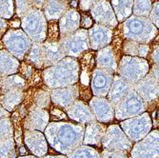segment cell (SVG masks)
Masks as SVG:
<instances>
[{
    "mask_svg": "<svg viewBox=\"0 0 159 158\" xmlns=\"http://www.w3.org/2000/svg\"><path fill=\"white\" fill-rule=\"evenodd\" d=\"M44 131L50 145L65 155L82 145L85 126L69 122H52L47 125Z\"/></svg>",
    "mask_w": 159,
    "mask_h": 158,
    "instance_id": "obj_1",
    "label": "cell"
},
{
    "mask_svg": "<svg viewBox=\"0 0 159 158\" xmlns=\"http://www.w3.org/2000/svg\"><path fill=\"white\" fill-rule=\"evenodd\" d=\"M80 66L75 57L65 56L54 65L44 69L43 80L50 89L68 87L79 81Z\"/></svg>",
    "mask_w": 159,
    "mask_h": 158,
    "instance_id": "obj_2",
    "label": "cell"
},
{
    "mask_svg": "<svg viewBox=\"0 0 159 158\" xmlns=\"http://www.w3.org/2000/svg\"><path fill=\"white\" fill-rule=\"evenodd\" d=\"M66 55L58 41H44L33 43L24 59L31 66L38 70L51 67L64 58Z\"/></svg>",
    "mask_w": 159,
    "mask_h": 158,
    "instance_id": "obj_3",
    "label": "cell"
},
{
    "mask_svg": "<svg viewBox=\"0 0 159 158\" xmlns=\"http://www.w3.org/2000/svg\"><path fill=\"white\" fill-rule=\"evenodd\" d=\"M122 33L125 39L149 44L158 34V28L148 16H131L123 21Z\"/></svg>",
    "mask_w": 159,
    "mask_h": 158,
    "instance_id": "obj_4",
    "label": "cell"
},
{
    "mask_svg": "<svg viewBox=\"0 0 159 158\" xmlns=\"http://www.w3.org/2000/svg\"><path fill=\"white\" fill-rule=\"evenodd\" d=\"M22 30L33 43H42L47 38L48 23L41 9H33L21 17Z\"/></svg>",
    "mask_w": 159,
    "mask_h": 158,
    "instance_id": "obj_5",
    "label": "cell"
},
{
    "mask_svg": "<svg viewBox=\"0 0 159 158\" xmlns=\"http://www.w3.org/2000/svg\"><path fill=\"white\" fill-rule=\"evenodd\" d=\"M149 70L150 64L145 58L124 55L118 62L116 73L134 85L145 76L149 73Z\"/></svg>",
    "mask_w": 159,
    "mask_h": 158,
    "instance_id": "obj_6",
    "label": "cell"
},
{
    "mask_svg": "<svg viewBox=\"0 0 159 158\" xmlns=\"http://www.w3.org/2000/svg\"><path fill=\"white\" fill-rule=\"evenodd\" d=\"M59 43L66 56L78 58L90 49L88 31L78 29L67 35L60 36Z\"/></svg>",
    "mask_w": 159,
    "mask_h": 158,
    "instance_id": "obj_7",
    "label": "cell"
},
{
    "mask_svg": "<svg viewBox=\"0 0 159 158\" xmlns=\"http://www.w3.org/2000/svg\"><path fill=\"white\" fill-rule=\"evenodd\" d=\"M2 44L6 50L18 60H23L33 42L23 30L11 29L2 36Z\"/></svg>",
    "mask_w": 159,
    "mask_h": 158,
    "instance_id": "obj_8",
    "label": "cell"
},
{
    "mask_svg": "<svg viewBox=\"0 0 159 158\" xmlns=\"http://www.w3.org/2000/svg\"><path fill=\"white\" fill-rule=\"evenodd\" d=\"M147 110V104L138 93L133 90L126 97L114 106V117L118 120H125L145 112Z\"/></svg>",
    "mask_w": 159,
    "mask_h": 158,
    "instance_id": "obj_9",
    "label": "cell"
},
{
    "mask_svg": "<svg viewBox=\"0 0 159 158\" xmlns=\"http://www.w3.org/2000/svg\"><path fill=\"white\" fill-rule=\"evenodd\" d=\"M122 131L131 141L137 142L145 137L152 130V119L150 114L143 112L132 118L125 119L120 124Z\"/></svg>",
    "mask_w": 159,
    "mask_h": 158,
    "instance_id": "obj_10",
    "label": "cell"
},
{
    "mask_svg": "<svg viewBox=\"0 0 159 158\" xmlns=\"http://www.w3.org/2000/svg\"><path fill=\"white\" fill-rule=\"evenodd\" d=\"M101 144L108 151H128L133 147L132 141L117 125H111L106 129Z\"/></svg>",
    "mask_w": 159,
    "mask_h": 158,
    "instance_id": "obj_11",
    "label": "cell"
},
{
    "mask_svg": "<svg viewBox=\"0 0 159 158\" xmlns=\"http://www.w3.org/2000/svg\"><path fill=\"white\" fill-rule=\"evenodd\" d=\"M90 11L93 20L97 24L107 26L111 29L118 25L117 18L109 0H95Z\"/></svg>",
    "mask_w": 159,
    "mask_h": 158,
    "instance_id": "obj_12",
    "label": "cell"
},
{
    "mask_svg": "<svg viewBox=\"0 0 159 158\" xmlns=\"http://www.w3.org/2000/svg\"><path fill=\"white\" fill-rule=\"evenodd\" d=\"M158 131L149 133L134 146L132 158H158Z\"/></svg>",
    "mask_w": 159,
    "mask_h": 158,
    "instance_id": "obj_13",
    "label": "cell"
},
{
    "mask_svg": "<svg viewBox=\"0 0 159 158\" xmlns=\"http://www.w3.org/2000/svg\"><path fill=\"white\" fill-rule=\"evenodd\" d=\"M134 90L138 93V95L147 105L152 103L156 101L158 98V78L148 73L142 79L134 84Z\"/></svg>",
    "mask_w": 159,
    "mask_h": 158,
    "instance_id": "obj_14",
    "label": "cell"
},
{
    "mask_svg": "<svg viewBox=\"0 0 159 158\" xmlns=\"http://www.w3.org/2000/svg\"><path fill=\"white\" fill-rule=\"evenodd\" d=\"M112 35V29L97 23L93 24L88 31L89 46L93 51H98L111 44Z\"/></svg>",
    "mask_w": 159,
    "mask_h": 158,
    "instance_id": "obj_15",
    "label": "cell"
},
{
    "mask_svg": "<svg viewBox=\"0 0 159 158\" xmlns=\"http://www.w3.org/2000/svg\"><path fill=\"white\" fill-rule=\"evenodd\" d=\"M50 95L51 101L56 107L66 110L75 100H77L79 96V88L76 84H74L68 87L52 89Z\"/></svg>",
    "mask_w": 159,
    "mask_h": 158,
    "instance_id": "obj_16",
    "label": "cell"
},
{
    "mask_svg": "<svg viewBox=\"0 0 159 158\" xmlns=\"http://www.w3.org/2000/svg\"><path fill=\"white\" fill-rule=\"evenodd\" d=\"M113 79V74L96 68L93 70L91 79V89L94 96L106 97Z\"/></svg>",
    "mask_w": 159,
    "mask_h": 158,
    "instance_id": "obj_17",
    "label": "cell"
},
{
    "mask_svg": "<svg viewBox=\"0 0 159 158\" xmlns=\"http://www.w3.org/2000/svg\"><path fill=\"white\" fill-rule=\"evenodd\" d=\"M90 108L92 109L95 119L101 123H109L114 118V106L106 97L94 96L91 98Z\"/></svg>",
    "mask_w": 159,
    "mask_h": 158,
    "instance_id": "obj_18",
    "label": "cell"
},
{
    "mask_svg": "<svg viewBox=\"0 0 159 158\" xmlns=\"http://www.w3.org/2000/svg\"><path fill=\"white\" fill-rule=\"evenodd\" d=\"M133 90H134V85L132 83L127 81L119 74H116L113 75L111 85L106 97L113 106H116Z\"/></svg>",
    "mask_w": 159,
    "mask_h": 158,
    "instance_id": "obj_19",
    "label": "cell"
},
{
    "mask_svg": "<svg viewBox=\"0 0 159 158\" xmlns=\"http://www.w3.org/2000/svg\"><path fill=\"white\" fill-rule=\"evenodd\" d=\"M69 117L80 124H89L96 121L94 114L88 104L83 102L82 100L75 101L66 109Z\"/></svg>",
    "mask_w": 159,
    "mask_h": 158,
    "instance_id": "obj_20",
    "label": "cell"
},
{
    "mask_svg": "<svg viewBox=\"0 0 159 158\" xmlns=\"http://www.w3.org/2000/svg\"><path fill=\"white\" fill-rule=\"evenodd\" d=\"M50 114L45 109L34 106L26 116L24 127L25 130L43 132L49 124Z\"/></svg>",
    "mask_w": 159,
    "mask_h": 158,
    "instance_id": "obj_21",
    "label": "cell"
},
{
    "mask_svg": "<svg viewBox=\"0 0 159 158\" xmlns=\"http://www.w3.org/2000/svg\"><path fill=\"white\" fill-rule=\"evenodd\" d=\"M24 141L27 147L36 156L42 157L48 151V144L42 132L25 130Z\"/></svg>",
    "mask_w": 159,
    "mask_h": 158,
    "instance_id": "obj_22",
    "label": "cell"
},
{
    "mask_svg": "<svg viewBox=\"0 0 159 158\" xmlns=\"http://www.w3.org/2000/svg\"><path fill=\"white\" fill-rule=\"evenodd\" d=\"M118 60L112 46L108 45L97 51L96 53V68L105 70L111 74L117 71Z\"/></svg>",
    "mask_w": 159,
    "mask_h": 158,
    "instance_id": "obj_23",
    "label": "cell"
},
{
    "mask_svg": "<svg viewBox=\"0 0 159 158\" xmlns=\"http://www.w3.org/2000/svg\"><path fill=\"white\" fill-rule=\"evenodd\" d=\"M58 20V29L60 36L67 35L79 29L80 13L75 8L68 9L67 11Z\"/></svg>",
    "mask_w": 159,
    "mask_h": 158,
    "instance_id": "obj_24",
    "label": "cell"
},
{
    "mask_svg": "<svg viewBox=\"0 0 159 158\" xmlns=\"http://www.w3.org/2000/svg\"><path fill=\"white\" fill-rule=\"evenodd\" d=\"M70 9L68 0H45L42 11L47 21L58 20Z\"/></svg>",
    "mask_w": 159,
    "mask_h": 158,
    "instance_id": "obj_25",
    "label": "cell"
},
{
    "mask_svg": "<svg viewBox=\"0 0 159 158\" xmlns=\"http://www.w3.org/2000/svg\"><path fill=\"white\" fill-rule=\"evenodd\" d=\"M105 131H106V127L101 122L93 121L89 123L84 131V135H83L84 145L100 146Z\"/></svg>",
    "mask_w": 159,
    "mask_h": 158,
    "instance_id": "obj_26",
    "label": "cell"
},
{
    "mask_svg": "<svg viewBox=\"0 0 159 158\" xmlns=\"http://www.w3.org/2000/svg\"><path fill=\"white\" fill-rule=\"evenodd\" d=\"M20 63L7 50H0V76L14 74L18 71Z\"/></svg>",
    "mask_w": 159,
    "mask_h": 158,
    "instance_id": "obj_27",
    "label": "cell"
},
{
    "mask_svg": "<svg viewBox=\"0 0 159 158\" xmlns=\"http://www.w3.org/2000/svg\"><path fill=\"white\" fill-rule=\"evenodd\" d=\"M24 98V91L11 90L0 92V105L7 111L11 112L16 110Z\"/></svg>",
    "mask_w": 159,
    "mask_h": 158,
    "instance_id": "obj_28",
    "label": "cell"
},
{
    "mask_svg": "<svg viewBox=\"0 0 159 158\" xmlns=\"http://www.w3.org/2000/svg\"><path fill=\"white\" fill-rule=\"evenodd\" d=\"M111 5L118 23L123 22L132 16L134 0H111Z\"/></svg>",
    "mask_w": 159,
    "mask_h": 158,
    "instance_id": "obj_29",
    "label": "cell"
},
{
    "mask_svg": "<svg viewBox=\"0 0 159 158\" xmlns=\"http://www.w3.org/2000/svg\"><path fill=\"white\" fill-rule=\"evenodd\" d=\"M123 51L126 55L146 58L150 52V47L148 44H143V43L136 41L125 39L123 43Z\"/></svg>",
    "mask_w": 159,
    "mask_h": 158,
    "instance_id": "obj_30",
    "label": "cell"
},
{
    "mask_svg": "<svg viewBox=\"0 0 159 158\" xmlns=\"http://www.w3.org/2000/svg\"><path fill=\"white\" fill-rule=\"evenodd\" d=\"M27 87H28V84H27L25 77L14 74L2 77L0 92H6V91H11V90L25 91Z\"/></svg>",
    "mask_w": 159,
    "mask_h": 158,
    "instance_id": "obj_31",
    "label": "cell"
},
{
    "mask_svg": "<svg viewBox=\"0 0 159 158\" xmlns=\"http://www.w3.org/2000/svg\"><path fill=\"white\" fill-rule=\"evenodd\" d=\"M14 2L16 16L21 18L29 11L33 9H42L45 0H14Z\"/></svg>",
    "mask_w": 159,
    "mask_h": 158,
    "instance_id": "obj_32",
    "label": "cell"
},
{
    "mask_svg": "<svg viewBox=\"0 0 159 158\" xmlns=\"http://www.w3.org/2000/svg\"><path fill=\"white\" fill-rule=\"evenodd\" d=\"M67 158H101V155L96 150L86 145L74 150L68 154Z\"/></svg>",
    "mask_w": 159,
    "mask_h": 158,
    "instance_id": "obj_33",
    "label": "cell"
},
{
    "mask_svg": "<svg viewBox=\"0 0 159 158\" xmlns=\"http://www.w3.org/2000/svg\"><path fill=\"white\" fill-rule=\"evenodd\" d=\"M16 145L13 137L0 140V158H16Z\"/></svg>",
    "mask_w": 159,
    "mask_h": 158,
    "instance_id": "obj_34",
    "label": "cell"
},
{
    "mask_svg": "<svg viewBox=\"0 0 159 158\" xmlns=\"http://www.w3.org/2000/svg\"><path fill=\"white\" fill-rule=\"evenodd\" d=\"M152 6V0H134L133 13L137 16H148Z\"/></svg>",
    "mask_w": 159,
    "mask_h": 158,
    "instance_id": "obj_35",
    "label": "cell"
},
{
    "mask_svg": "<svg viewBox=\"0 0 159 158\" xmlns=\"http://www.w3.org/2000/svg\"><path fill=\"white\" fill-rule=\"evenodd\" d=\"M34 106L41 108V109H46L50 107L51 105V95L50 93L47 91L39 90L34 93Z\"/></svg>",
    "mask_w": 159,
    "mask_h": 158,
    "instance_id": "obj_36",
    "label": "cell"
},
{
    "mask_svg": "<svg viewBox=\"0 0 159 158\" xmlns=\"http://www.w3.org/2000/svg\"><path fill=\"white\" fill-rule=\"evenodd\" d=\"M13 137V129L11 120L8 117L0 119V140Z\"/></svg>",
    "mask_w": 159,
    "mask_h": 158,
    "instance_id": "obj_37",
    "label": "cell"
},
{
    "mask_svg": "<svg viewBox=\"0 0 159 158\" xmlns=\"http://www.w3.org/2000/svg\"><path fill=\"white\" fill-rule=\"evenodd\" d=\"M14 13L13 0H0V17L10 19Z\"/></svg>",
    "mask_w": 159,
    "mask_h": 158,
    "instance_id": "obj_38",
    "label": "cell"
},
{
    "mask_svg": "<svg viewBox=\"0 0 159 158\" xmlns=\"http://www.w3.org/2000/svg\"><path fill=\"white\" fill-rule=\"evenodd\" d=\"M56 20L50 21L47 28V41H58L59 40V29H58V23L55 22Z\"/></svg>",
    "mask_w": 159,
    "mask_h": 158,
    "instance_id": "obj_39",
    "label": "cell"
},
{
    "mask_svg": "<svg viewBox=\"0 0 159 158\" xmlns=\"http://www.w3.org/2000/svg\"><path fill=\"white\" fill-rule=\"evenodd\" d=\"M149 19L154 24L156 28L159 27V3L158 1H155L151 9V11L149 13Z\"/></svg>",
    "mask_w": 159,
    "mask_h": 158,
    "instance_id": "obj_40",
    "label": "cell"
},
{
    "mask_svg": "<svg viewBox=\"0 0 159 158\" xmlns=\"http://www.w3.org/2000/svg\"><path fill=\"white\" fill-rule=\"evenodd\" d=\"M101 158H128L126 151H108L105 150Z\"/></svg>",
    "mask_w": 159,
    "mask_h": 158,
    "instance_id": "obj_41",
    "label": "cell"
},
{
    "mask_svg": "<svg viewBox=\"0 0 159 158\" xmlns=\"http://www.w3.org/2000/svg\"><path fill=\"white\" fill-rule=\"evenodd\" d=\"M33 68H34V67H33V66H31L30 64H28L27 62H24V63L21 65V67L19 66L18 70H20V73H21L25 77L30 78V77L32 76L33 73H34Z\"/></svg>",
    "mask_w": 159,
    "mask_h": 158,
    "instance_id": "obj_42",
    "label": "cell"
},
{
    "mask_svg": "<svg viewBox=\"0 0 159 158\" xmlns=\"http://www.w3.org/2000/svg\"><path fill=\"white\" fill-rule=\"evenodd\" d=\"M93 25V18L90 17L87 13H82L80 14V26L83 29H89Z\"/></svg>",
    "mask_w": 159,
    "mask_h": 158,
    "instance_id": "obj_43",
    "label": "cell"
},
{
    "mask_svg": "<svg viewBox=\"0 0 159 158\" xmlns=\"http://www.w3.org/2000/svg\"><path fill=\"white\" fill-rule=\"evenodd\" d=\"M95 0H79V8L83 11H90L92 5L94 3Z\"/></svg>",
    "mask_w": 159,
    "mask_h": 158,
    "instance_id": "obj_44",
    "label": "cell"
},
{
    "mask_svg": "<svg viewBox=\"0 0 159 158\" xmlns=\"http://www.w3.org/2000/svg\"><path fill=\"white\" fill-rule=\"evenodd\" d=\"M7 28H8L7 19L0 17V38H1L3 34L7 32Z\"/></svg>",
    "mask_w": 159,
    "mask_h": 158,
    "instance_id": "obj_45",
    "label": "cell"
},
{
    "mask_svg": "<svg viewBox=\"0 0 159 158\" xmlns=\"http://www.w3.org/2000/svg\"><path fill=\"white\" fill-rule=\"evenodd\" d=\"M158 52H159V49H158V46H154V49L152 52V59L153 61L154 64L158 65Z\"/></svg>",
    "mask_w": 159,
    "mask_h": 158,
    "instance_id": "obj_46",
    "label": "cell"
},
{
    "mask_svg": "<svg viewBox=\"0 0 159 158\" xmlns=\"http://www.w3.org/2000/svg\"><path fill=\"white\" fill-rule=\"evenodd\" d=\"M9 114H10V112L7 111L5 109H3V107L0 105V119L3 118V117H8Z\"/></svg>",
    "mask_w": 159,
    "mask_h": 158,
    "instance_id": "obj_47",
    "label": "cell"
},
{
    "mask_svg": "<svg viewBox=\"0 0 159 158\" xmlns=\"http://www.w3.org/2000/svg\"><path fill=\"white\" fill-rule=\"evenodd\" d=\"M19 26H20V22H19L18 20H16V21H11V28L18 29Z\"/></svg>",
    "mask_w": 159,
    "mask_h": 158,
    "instance_id": "obj_48",
    "label": "cell"
},
{
    "mask_svg": "<svg viewBox=\"0 0 159 158\" xmlns=\"http://www.w3.org/2000/svg\"><path fill=\"white\" fill-rule=\"evenodd\" d=\"M43 158H67V157L64 155H57V156H45Z\"/></svg>",
    "mask_w": 159,
    "mask_h": 158,
    "instance_id": "obj_49",
    "label": "cell"
},
{
    "mask_svg": "<svg viewBox=\"0 0 159 158\" xmlns=\"http://www.w3.org/2000/svg\"><path fill=\"white\" fill-rule=\"evenodd\" d=\"M76 3H77V0H71V6L74 8L76 7Z\"/></svg>",
    "mask_w": 159,
    "mask_h": 158,
    "instance_id": "obj_50",
    "label": "cell"
},
{
    "mask_svg": "<svg viewBox=\"0 0 159 158\" xmlns=\"http://www.w3.org/2000/svg\"><path fill=\"white\" fill-rule=\"evenodd\" d=\"M19 158H36V157H34V156H24V157H19Z\"/></svg>",
    "mask_w": 159,
    "mask_h": 158,
    "instance_id": "obj_51",
    "label": "cell"
},
{
    "mask_svg": "<svg viewBox=\"0 0 159 158\" xmlns=\"http://www.w3.org/2000/svg\"><path fill=\"white\" fill-rule=\"evenodd\" d=\"M1 82H2V76H0V88H1Z\"/></svg>",
    "mask_w": 159,
    "mask_h": 158,
    "instance_id": "obj_52",
    "label": "cell"
},
{
    "mask_svg": "<svg viewBox=\"0 0 159 158\" xmlns=\"http://www.w3.org/2000/svg\"><path fill=\"white\" fill-rule=\"evenodd\" d=\"M68 1H70V0H68Z\"/></svg>",
    "mask_w": 159,
    "mask_h": 158,
    "instance_id": "obj_53",
    "label": "cell"
}]
</instances>
